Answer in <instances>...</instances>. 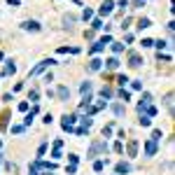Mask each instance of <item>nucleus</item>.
<instances>
[{
  "instance_id": "33",
  "label": "nucleus",
  "mask_w": 175,
  "mask_h": 175,
  "mask_svg": "<svg viewBox=\"0 0 175 175\" xmlns=\"http://www.w3.org/2000/svg\"><path fill=\"white\" fill-rule=\"evenodd\" d=\"M44 149H47V145L42 143V145H40V149H37V156H42V154H44Z\"/></svg>"
},
{
  "instance_id": "23",
  "label": "nucleus",
  "mask_w": 175,
  "mask_h": 175,
  "mask_svg": "<svg viewBox=\"0 0 175 175\" xmlns=\"http://www.w3.org/2000/svg\"><path fill=\"white\" fill-rule=\"evenodd\" d=\"M105 164H108V161H96V164H93V168H96V171H103V168H105Z\"/></svg>"
},
{
  "instance_id": "22",
  "label": "nucleus",
  "mask_w": 175,
  "mask_h": 175,
  "mask_svg": "<svg viewBox=\"0 0 175 175\" xmlns=\"http://www.w3.org/2000/svg\"><path fill=\"white\" fill-rule=\"evenodd\" d=\"M149 124H152V121H149V117H147V115L140 117V126H149Z\"/></svg>"
},
{
  "instance_id": "25",
  "label": "nucleus",
  "mask_w": 175,
  "mask_h": 175,
  "mask_svg": "<svg viewBox=\"0 0 175 175\" xmlns=\"http://www.w3.org/2000/svg\"><path fill=\"white\" fill-rule=\"evenodd\" d=\"M28 100H37V89H30V93H28Z\"/></svg>"
},
{
  "instance_id": "19",
  "label": "nucleus",
  "mask_w": 175,
  "mask_h": 175,
  "mask_svg": "<svg viewBox=\"0 0 175 175\" xmlns=\"http://www.w3.org/2000/svg\"><path fill=\"white\" fill-rule=\"evenodd\" d=\"M126 82H128V77H126V75H119V77H117V84H119L121 89H124V84H126Z\"/></svg>"
},
{
  "instance_id": "31",
  "label": "nucleus",
  "mask_w": 175,
  "mask_h": 175,
  "mask_svg": "<svg viewBox=\"0 0 175 175\" xmlns=\"http://www.w3.org/2000/svg\"><path fill=\"white\" fill-rule=\"evenodd\" d=\"M152 140H154V143L161 140V131H154V133H152Z\"/></svg>"
},
{
  "instance_id": "32",
  "label": "nucleus",
  "mask_w": 175,
  "mask_h": 175,
  "mask_svg": "<svg viewBox=\"0 0 175 175\" xmlns=\"http://www.w3.org/2000/svg\"><path fill=\"white\" fill-rule=\"evenodd\" d=\"M110 133H112V126H105V128H103V136H105V138H108V136H110Z\"/></svg>"
},
{
  "instance_id": "36",
  "label": "nucleus",
  "mask_w": 175,
  "mask_h": 175,
  "mask_svg": "<svg viewBox=\"0 0 175 175\" xmlns=\"http://www.w3.org/2000/svg\"><path fill=\"white\" fill-rule=\"evenodd\" d=\"M145 5V0H133V7H143Z\"/></svg>"
},
{
  "instance_id": "13",
  "label": "nucleus",
  "mask_w": 175,
  "mask_h": 175,
  "mask_svg": "<svg viewBox=\"0 0 175 175\" xmlns=\"http://www.w3.org/2000/svg\"><path fill=\"white\" fill-rule=\"evenodd\" d=\"M100 49H105V42H103V40H98V42L91 47V54H96V52H100Z\"/></svg>"
},
{
  "instance_id": "2",
  "label": "nucleus",
  "mask_w": 175,
  "mask_h": 175,
  "mask_svg": "<svg viewBox=\"0 0 175 175\" xmlns=\"http://www.w3.org/2000/svg\"><path fill=\"white\" fill-rule=\"evenodd\" d=\"M54 63H56L54 58H44V61H40V63H37V65L30 70V75H37V72H42L44 68H49V65H54Z\"/></svg>"
},
{
  "instance_id": "20",
  "label": "nucleus",
  "mask_w": 175,
  "mask_h": 175,
  "mask_svg": "<svg viewBox=\"0 0 175 175\" xmlns=\"http://www.w3.org/2000/svg\"><path fill=\"white\" fill-rule=\"evenodd\" d=\"M121 49H124V44H121V42H112V52H115V54H119Z\"/></svg>"
},
{
  "instance_id": "21",
  "label": "nucleus",
  "mask_w": 175,
  "mask_h": 175,
  "mask_svg": "<svg viewBox=\"0 0 175 175\" xmlns=\"http://www.w3.org/2000/svg\"><path fill=\"white\" fill-rule=\"evenodd\" d=\"M112 110H115V115H117V117H121V115H124V105H119V103H117Z\"/></svg>"
},
{
  "instance_id": "7",
  "label": "nucleus",
  "mask_w": 175,
  "mask_h": 175,
  "mask_svg": "<svg viewBox=\"0 0 175 175\" xmlns=\"http://www.w3.org/2000/svg\"><path fill=\"white\" fill-rule=\"evenodd\" d=\"M115 171H117V175H126L128 171H131V166L121 161V164H117V166H115Z\"/></svg>"
},
{
  "instance_id": "8",
  "label": "nucleus",
  "mask_w": 175,
  "mask_h": 175,
  "mask_svg": "<svg viewBox=\"0 0 175 175\" xmlns=\"http://www.w3.org/2000/svg\"><path fill=\"white\" fill-rule=\"evenodd\" d=\"M24 30H33V33H37V30H40V24H37V21H24Z\"/></svg>"
},
{
  "instance_id": "26",
  "label": "nucleus",
  "mask_w": 175,
  "mask_h": 175,
  "mask_svg": "<svg viewBox=\"0 0 175 175\" xmlns=\"http://www.w3.org/2000/svg\"><path fill=\"white\" fill-rule=\"evenodd\" d=\"M91 16H93V12H91V9H84V14H82V19H84V21H89Z\"/></svg>"
},
{
  "instance_id": "9",
  "label": "nucleus",
  "mask_w": 175,
  "mask_h": 175,
  "mask_svg": "<svg viewBox=\"0 0 175 175\" xmlns=\"http://www.w3.org/2000/svg\"><path fill=\"white\" fill-rule=\"evenodd\" d=\"M138 154V140H128V156Z\"/></svg>"
},
{
  "instance_id": "15",
  "label": "nucleus",
  "mask_w": 175,
  "mask_h": 175,
  "mask_svg": "<svg viewBox=\"0 0 175 175\" xmlns=\"http://www.w3.org/2000/svg\"><path fill=\"white\" fill-rule=\"evenodd\" d=\"M100 96H103V98H110V96H112V89H110V87H103V89H100Z\"/></svg>"
},
{
  "instance_id": "6",
  "label": "nucleus",
  "mask_w": 175,
  "mask_h": 175,
  "mask_svg": "<svg viewBox=\"0 0 175 175\" xmlns=\"http://www.w3.org/2000/svg\"><path fill=\"white\" fill-rule=\"evenodd\" d=\"M145 154L147 156H154V154H156V143H154V140L145 143Z\"/></svg>"
},
{
  "instance_id": "30",
  "label": "nucleus",
  "mask_w": 175,
  "mask_h": 175,
  "mask_svg": "<svg viewBox=\"0 0 175 175\" xmlns=\"http://www.w3.org/2000/svg\"><path fill=\"white\" fill-rule=\"evenodd\" d=\"M152 47H159V49H164V47H168V44H166V42H164V40H159V42H154V44H152Z\"/></svg>"
},
{
  "instance_id": "12",
  "label": "nucleus",
  "mask_w": 175,
  "mask_h": 175,
  "mask_svg": "<svg viewBox=\"0 0 175 175\" xmlns=\"http://www.w3.org/2000/svg\"><path fill=\"white\" fill-rule=\"evenodd\" d=\"M100 65H103V61H100V58H93V61L89 63V70H100Z\"/></svg>"
},
{
  "instance_id": "16",
  "label": "nucleus",
  "mask_w": 175,
  "mask_h": 175,
  "mask_svg": "<svg viewBox=\"0 0 175 175\" xmlns=\"http://www.w3.org/2000/svg\"><path fill=\"white\" fill-rule=\"evenodd\" d=\"M149 24H152L149 19H140V21H138V28H140V30H143V28H149Z\"/></svg>"
},
{
  "instance_id": "1",
  "label": "nucleus",
  "mask_w": 175,
  "mask_h": 175,
  "mask_svg": "<svg viewBox=\"0 0 175 175\" xmlns=\"http://www.w3.org/2000/svg\"><path fill=\"white\" fill-rule=\"evenodd\" d=\"M98 152H108V145H105L103 140H98V143H93V145H91V149H89V154H87V159H93Z\"/></svg>"
},
{
  "instance_id": "3",
  "label": "nucleus",
  "mask_w": 175,
  "mask_h": 175,
  "mask_svg": "<svg viewBox=\"0 0 175 175\" xmlns=\"http://www.w3.org/2000/svg\"><path fill=\"white\" fill-rule=\"evenodd\" d=\"M112 9H115L112 0H105V2L100 5V16H108V14H112Z\"/></svg>"
},
{
  "instance_id": "17",
  "label": "nucleus",
  "mask_w": 175,
  "mask_h": 175,
  "mask_svg": "<svg viewBox=\"0 0 175 175\" xmlns=\"http://www.w3.org/2000/svg\"><path fill=\"white\" fill-rule=\"evenodd\" d=\"M117 65H119V61H117L115 56H112V58H108V68H110V70H115Z\"/></svg>"
},
{
  "instance_id": "10",
  "label": "nucleus",
  "mask_w": 175,
  "mask_h": 175,
  "mask_svg": "<svg viewBox=\"0 0 175 175\" xmlns=\"http://www.w3.org/2000/svg\"><path fill=\"white\" fill-rule=\"evenodd\" d=\"M7 119H9V110H5V112L0 115V131L7 128Z\"/></svg>"
},
{
  "instance_id": "34",
  "label": "nucleus",
  "mask_w": 175,
  "mask_h": 175,
  "mask_svg": "<svg viewBox=\"0 0 175 175\" xmlns=\"http://www.w3.org/2000/svg\"><path fill=\"white\" fill-rule=\"evenodd\" d=\"M152 44H154V42H152L149 37H145V40H143V47H152Z\"/></svg>"
},
{
  "instance_id": "14",
  "label": "nucleus",
  "mask_w": 175,
  "mask_h": 175,
  "mask_svg": "<svg viewBox=\"0 0 175 175\" xmlns=\"http://www.w3.org/2000/svg\"><path fill=\"white\" fill-rule=\"evenodd\" d=\"M166 108H168V112L173 115V93H166Z\"/></svg>"
},
{
  "instance_id": "4",
  "label": "nucleus",
  "mask_w": 175,
  "mask_h": 175,
  "mask_svg": "<svg viewBox=\"0 0 175 175\" xmlns=\"http://www.w3.org/2000/svg\"><path fill=\"white\" fill-rule=\"evenodd\" d=\"M140 63H143L140 54H136V52H131V54H128V65H131V68H138Z\"/></svg>"
},
{
  "instance_id": "29",
  "label": "nucleus",
  "mask_w": 175,
  "mask_h": 175,
  "mask_svg": "<svg viewBox=\"0 0 175 175\" xmlns=\"http://www.w3.org/2000/svg\"><path fill=\"white\" fill-rule=\"evenodd\" d=\"M52 156H54V159H61V147H54V152H52Z\"/></svg>"
},
{
  "instance_id": "5",
  "label": "nucleus",
  "mask_w": 175,
  "mask_h": 175,
  "mask_svg": "<svg viewBox=\"0 0 175 175\" xmlns=\"http://www.w3.org/2000/svg\"><path fill=\"white\" fill-rule=\"evenodd\" d=\"M75 121H77V117H75V115H65V117H63V128H65V131H70Z\"/></svg>"
},
{
  "instance_id": "18",
  "label": "nucleus",
  "mask_w": 175,
  "mask_h": 175,
  "mask_svg": "<svg viewBox=\"0 0 175 175\" xmlns=\"http://www.w3.org/2000/svg\"><path fill=\"white\" fill-rule=\"evenodd\" d=\"M14 70H16V65H14L12 61H7V68H5V72H7V75H12Z\"/></svg>"
},
{
  "instance_id": "37",
  "label": "nucleus",
  "mask_w": 175,
  "mask_h": 175,
  "mask_svg": "<svg viewBox=\"0 0 175 175\" xmlns=\"http://www.w3.org/2000/svg\"><path fill=\"white\" fill-rule=\"evenodd\" d=\"M44 175H54V173H49V171H47V173H44Z\"/></svg>"
},
{
  "instance_id": "24",
  "label": "nucleus",
  "mask_w": 175,
  "mask_h": 175,
  "mask_svg": "<svg viewBox=\"0 0 175 175\" xmlns=\"http://www.w3.org/2000/svg\"><path fill=\"white\" fill-rule=\"evenodd\" d=\"M91 28H93V30H100V28H103V24H100V19H96V21L91 24Z\"/></svg>"
},
{
  "instance_id": "28",
  "label": "nucleus",
  "mask_w": 175,
  "mask_h": 175,
  "mask_svg": "<svg viewBox=\"0 0 175 175\" xmlns=\"http://www.w3.org/2000/svg\"><path fill=\"white\" fill-rule=\"evenodd\" d=\"M82 93H91V84H89V82L82 84Z\"/></svg>"
},
{
  "instance_id": "35",
  "label": "nucleus",
  "mask_w": 175,
  "mask_h": 175,
  "mask_svg": "<svg viewBox=\"0 0 175 175\" xmlns=\"http://www.w3.org/2000/svg\"><path fill=\"white\" fill-rule=\"evenodd\" d=\"M112 149H115V152H121V149H124V145H121V143H115V147H112Z\"/></svg>"
},
{
  "instance_id": "11",
  "label": "nucleus",
  "mask_w": 175,
  "mask_h": 175,
  "mask_svg": "<svg viewBox=\"0 0 175 175\" xmlns=\"http://www.w3.org/2000/svg\"><path fill=\"white\" fill-rule=\"evenodd\" d=\"M56 96H58V98H61V100H65V98L70 96V89H68V87H58Z\"/></svg>"
},
{
  "instance_id": "27",
  "label": "nucleus",
  "mask_w": 175,
  "mask_h": 175,
  "mask_svg": "<svg viewBox=\"0 0 175 175\" xmlns=\"http://www.w3.org/2000/svg\"><path fill=\"white\" fill-rule=\"evenodd\" d=\"M156 58H159V61H166V63H171V61H173V58L168 56V54H159Z\"/></svg>"
}]
</instances>
